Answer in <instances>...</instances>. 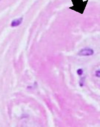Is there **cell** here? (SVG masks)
Masks as SVG:
<instances>
[{"instance_id":"1","label":"cell","mask_w":100,"mask_h":127,"mask_svg":"<svg viewBox=\"0 0 100 127\" xmlns=\"http://www.w3.org/2000/svg\"><path fill=\"white\" fill-rule=\"evenodd\" d=\"M94 51L93 50L89 48H85L82 49L78 53V55L82 56H90L93 55Z\"/></svg>"},{"instance_id":"2","label":"cell","mask_w":100,"mask_h":127,"mask_svg":"<svg viewBox=\"0 0 100 127\" xmlns=\"http://www.w3.org/2000/svg\"><path fill=\"white\" fill-rule=\"evenodd\" d=\"M23 18L22 17L16 19H15L13 20L12 21L11 23V26L12 27H16L18 26H19L23 22Z\"/></svg>"},{"instance_id":"3","label":"cell","mask_w":100,"mask_h":127,"mask_svg":"<svg viewBox=\"0 0 100 127\" xmlns=\"http://www.w3.org/2000/svg\"><path fill=\"white\" fill-rule=\"evenodd\" d=\"M77 74H78L79 75H82V73H83V71H82V69H78L77 70Z\"/></svg>"},{"instance_id":"4","label":"cell","mask_w":100,"mask_h":127,"mask_svg":"<svg viewBox=\"0 0 100 127\" xmlns=\"http://www.w3.org/2000/svg\"><path fill=\"white\" fill-rule=\"evenodd\" d=\"M96 76L98 77H100V70L97 71L96 73Z\"/></svg>"}]
</instances>
